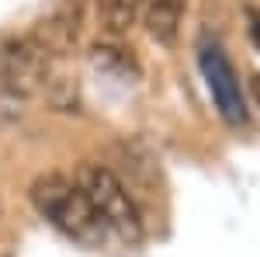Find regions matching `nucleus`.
<instances>
[{
  "label": "nucleus",
  "instance_id": "obj_5",
  "mask_svg": "<svg viewBox=\"0 0 260 257\" xmlns=\"http://www.w3.org/2000/svg\"><path fill=\"white\" fill-rule=\"evenodd\" d=\"M184 21V0H142V24L149 39L160 45H174Z\"/></svg>",
  "mask_w": 260,
  "mask_h": 257
},
{
  "label": "nucleus",
  "instance_id": "obj_9",
  "mask_svg": "<svg viewBox=\"0 0 260 257\" xmlns=\"http://www.w3.org/2000/svg\"><path fill=\"white\" fill-rule=\"evenodd\" d=\"M250 91H253V101H257V108H260V77H250Z\"/></svg>",
  "mask_w": 260,
  "mask_h": 257
},
{
  "label": "nucleus",
  "instance_id": "obj_6",
  "mask_svg": "<svg viewBox=\"0 0 260 257\" xmlns=\"http://www.w3.org/2000/svg\"><path fill=\"white\" fill-rule=\"evenodd\" d=\"M98 14L108 35H125L142 14V0H98Z\"/></svg>",
  "mask_w": 260,
  "mask_h": 257
},
{
  "label": "nucleus",
  "instance_id": "obj_4",
  "mask_svg": "<svg viewBox=\"0 0 260 257\" xmlns=\"http://www.w3.org/2000/svg\"><path fill=\"white\" fill-rule=\"evenodd\" d=\"M201 66H205L212 98L219 104V111L225 115V122H233V125L243 122L246 108H243V98H240V80H236V73H233V66L222 56L219 45H201Z\"/></svg>",
  "mask_w": 260,
  "mask_h": 257
},
{
  "label": "nucleus",
  "instance_id": "obj_8",
  "mask_svg": "<svg viewBox=\"0 0 260 257\" xmlns=\"http://www.w3.org/2000/svg\"><path fill=\"white\" fill-rule=\"evenodd\" d=\"M250 35H253V45L260 49V14H250Z\"/></svg>",
  "mask_w": 260,
  "mask_h": 257
},
{
  "label": "nucleus",
  "instance_id": "obj_7",
  "mask_svg": "<svg viewBox=\"0 0 260 257\" xmlns=\"http://www.w3.org/2000/svg\"><path fill=\"white\" fill-rule=\"evenodd\" d=\"M90 63L98 66L101 73H115V77H121V80L139 73V63L132 60L121 45H108V42H98V45L90 49Z\"/></svg>",
  "mask_w": 260,
  "mask_h": 257
},
{
  "label": "nucleus",
  "instance_id": "obj_1",
  "mask_svg": "<svg viewBox=\"0 0 260 257\" xmlns=\"http://www.w3.org/2000/svg\"><path fill=\"white\" fill-rule=\"evenodd\" d=\"M73 181L83 191V198L90 202V209L98 212L101 226L108 230V237H118L128 247L142 243L139 202L128 195V188L121 184V178L111 167H104V163H80Z\"/></svg>",
  "mask_w": 260,
  "mask_h": 257
},
{
  "label": "nucleus",
  "instance_id": "obj_2",
  "mask_svg": "<svg viewBox=\"0 0 260 257\" xmlns=\"http://www.w3.org/2000/svg\"><path fill=\"white\" fill-rule=\"evenodd\" d=\"M31 202L56 230H62L70 240H77L83 247H101L108 240V230L101 226L98 212L83 198L77 181L62 174H42L31 184Z\"/></svg>",
  "mask_w": 260,
  "mask_h": 257
},
{
  "label": "nucleus",
  "instance_id": "obj_3",
  "mask_svg": "<svg viewBox=\"0 0 260 257\" xmlns=\"http://www.w3.org/2000/svg\"><path fill=\"white\" fill-rule=\"evenodd\" d=\"M49 83V52L35 39L0 42V91L28 98Z\"/></svg>",
  "mask_w": 260,
  "mask_h": 257
}]
</instances>
